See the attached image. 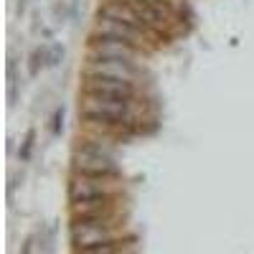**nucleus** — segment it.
<instances>
[{
  "label": "nucleus",
  "instance_id": "obj_12",
  "mask_svg": "<svg viewBox=\"0 0 254 254\" xmlns=\"http://www.w3.org/2000/svg\"><path fill=\"white\" fill-rule=\"evenodd\" d=\"M64 61H66V46H64L61 41H49L46 44V64H49V69H59Z\"/></svg>",
  "mask_w": 254,
  "mask_h": 254
},
{
  "label": "nucleus",
  "instance_id": "obj_2",
  "mask_svg": "<svg viewBox=\"0 0 254 254\" xmlns=\"http://www.w3.org/2000/svg\"><path fill=\"white\" fill-rule=\"evenodd\" d=\"M84 74H99V76H115V79H125V81H135V84H145L147 79V69L142 61H132V59H92L84 56Z\"/></svg>",
  "mask_w": 254,
  "mask_h": 254
},
{
  "label": "nucleus",
  "instance_id": "obj_4",
  "mask_svg": "<svg viewBox=\"0 0 254 254\" xmlns=\"http://www.w3.org/2000/svg\"><path fill=\"white\" fill-rule=\"evenodd\" d=\"M87 56H92V59H132V61H145L150 54L137 49V46L125 44V41H120V38L89 33Z\"/></svg>",
  "mask_w": 254,
  "mask_h": 254
},
{
  "label": "nucleus",
  "instance_id": "obj_14",
  "mask_svg": "<svg viewBox=\"0 0 254 254\" xmlns=\"http://www.w3.org/2000/svg\"><path fill=\"white\" fill-rule=\"evenodd\" d=\"M41 249H44V254H51L54 252V244H56V224L46 226L44 231H41Z\"/></svg>",
  "mask_w": 254,
  "mask_h": 254
},
{
  "label": "nucleus",
  "instance_id": "obj_13",
  "mask_svg": "<svg viewBox=\"0 0 254 254\" xmlns=\"http://www.w3.org/2000/svg\"><path fill=\"white\" fill-rule=\"evenodd\" d=\"M64 130H66V104H59L51 115V122H49V132L51 137H61Z\"/></svg>",
  "mask_w": 254,
  "mask_h": 254
},
{
  "label": "nucleus",
  "instance_id": "obj_6",
  "mask_svg": "<svg viewBox=\"0 0 254 254\" xmlns=\"http://www.w3.org/2000/svg\"><path fill=\"white\" fill-rule=\"evenodd\" d=\"M69 168H71V173H81V176H115V178H122V165L117 163V158L71 153Z\"/></svg>",
  "mask_w": 254,
  "mask_h": 254
},
{
  "label": "nucleus",
  "instance_id": "obj_7",
  "mask_svg": "<svg viewBox=\"0 0 254 254\" xmlns=\"http://www.w3.org/2000/svg\"><path fill=\"white\" fill-rule=\"evenodd\" d=\"M104 211H122V193L69 201V216H94V214H104Z\"/></svg>",
  "mask_w": 254,
  "mask_h": 254
},
{
  "label": "nucleus",
  "instance_id": "obj_10",
  "mask_svg": "<svg viewBox=\"0 0 254 254\" xmlns=\"http://www.w3.org/2000/svg\"><path fill=\"white\" fill-rule=\"evenodd\" d=\"M46 69H49V64H46V44H38L26 56V74L31 79H36V76H41V71H46Z\"/></svg>",
  "mask_w": 254,
  "mask_h": 254
},
{
  "label": "nucleus",
  "instance_id": "obj_16",
  "mask_svg": "<svg viewBox=\"0 0 254 254\" xmlns=\"http://www.w3.org/2000/svg\"><path fill=\"white\" fill-rule=\"evenodd\" d=\"M28 13V0H15V15L23 18Z\"/></svg>",
  "mask_w": 254,
  "mask_h": 254
},
{
  "label": "nucleus",
  "instance_id": "obj_3",
  "mask_svg": "<svg viewBox=\"0 0 254 254\" xmlns=\"http://www.w3.org/2000/svg\"><path fill=\"white\" fill-rule=\"evenodd\" d=\"M66 193H69V201L122 193V178H115V176H81V173H71V176H69V186H66Z\"/></svg>",
  "mask_w": 254,
  "mask_h": 254
},
{
  "label": "nucleus",
  "instance_id": "obj_11",
  "mask_svg": "<svg viewBox=\"0 0 254 254\" xmlns=\"http://www.w3.org/2000/svg\"><path fill=\"white\" fill-rule=\"evenodd\" d=\"M36 140H38V130L31 125L26 135L20 137V147H18V163H31L33 158V150H36Z\"/></svg>",
  "mask_w": 254,
  "mask_h": 254
},
{
  "label": "nucleus",
  "instance_id": "obj_9",
  "mask_svg": "<svg viewBox=\"0 0 254 254\" xmlns=\"http://www.w3.org/2000/svg\"><path fill=\"white\" fill-rule=\"evenodd\" d=\"M51 15L56 26H66L79 15V0H54L51 3Z\"/></svg>",
  "mask_w": 254,
  "mask_h": 254
},
{
  "label": "nucleus",
  "instance_id": "obj_15",
  "mask_svg": "<svg viewBox=\"0 0 254 254\" xmlns=\"http://www.w3.org/2000/svg\"><path fill=\"white\" fill-rule=\"evenodd\" d=\"M33 244H36V234H28L23 239V247H20V254H33Z\"/></svg>",
  "mask_w": 254,
  "mask_h": 254
},
{
  "label": "nucleus",
  "instance_id": "obj_8",
  "mask_svg": "<svg viewBox=\"0 0 254 254\" xmlns=\"http://www.w3.org/2000/svg\"><path fill=\"white\" fill-rule=\"evenodd\" d=\"M74 254H137V237L135 234H127L112 242H104L89 249H76Z\"/></svg>",
  "mask_w": 254,
  "mask_h": 254
},
{
  "label": "nucleus",
  "instance_id": "obj_1",
  "mask_svg": "<svg viewBox=\"0 0 254 254\" xmlns=\"http://www.w3.org/2000/svg\"><path fill=\"white\" fill-rule=\"evenodd\" d=\"M81 94H99V97H112V99H145L142 84L115 79V76L84 74V71H81Z\"/></svg>",
  "mask_w": 254,
  "mask_h": 254
},
{
  "label": "nucleus",
  "instance_id": "obj_5",
  "mask_svg": "<svg viewBox=\"0 0 254 254\" xmlns=\"http://www.w3.org/2000/svg\"><path fill=\"white\" fill-rule=\"evenodd\" d=\"M127 237L125 234V226H81V224H69V242L71 249H89L104 242H112Z\"/></svg>",
  "mask_w": 254,
  "mask_h": 254
}]
</instances>
